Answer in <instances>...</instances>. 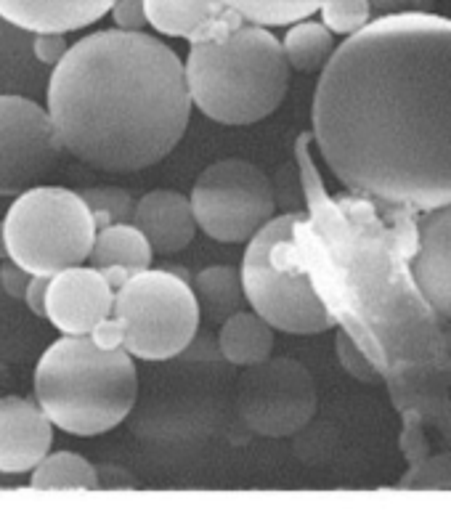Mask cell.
<instances>
[{"label":"cell","mask_w":451,"mask_h":512,"mask_svg":"<svg viewBox=\"0 0 451 512\" xmlns=\"http://www.w3.org/2000/svg\"><path fill=\"white\" fill-rule=\"evenodd\" d=\"M91 340L99 348H123V332H120V324L112 319V314L96 324V329L91 332Z\"/></svg>","instance_id":"32"},{"label":"cell","mask_w":451,"mask_h":512,"mask_svg":"<svg viewBox=\"0 0 451 512\" xmlns=\"http://www.w3.org/2000/svg\"><path fill=\"white\" fill-rule=\"evenodd\" d=\"M46 290H48V276H30L27 290H24V303L30 306V311L40 319H46Z\"/></svg>","instance_id":"31"},{"label":"cell","mask_w":451,"mask_h":512,"mask_svg":"<svg viewBox=\"0 0 451 512\" xmlns=\"http://www.w3.org/2000/svg\"><path fill=\"white\" fill-rule=\"evenodd\" d=\"M239 383V414L260 436L284 438L303 430L316 414L314 377L295 359L260 361Z\"/></svg>","instance_id":"10"},{"label":"cell","mask_w":451,"mask_h":512,"mask_svg":"<svg viewBox=\"0 0 451 512\" xmlns=\"http://www.w3.org/2000/svg\"><path fill=\"white\" fill-rule=\"evenodd\" d=\"M231 11H237L247 24L260 27H290L314 16L322 6V0H223Z\"/></svg>","instance_id":"23"},{"label":"cell","mask_w":451,"mask_h":512,"mask_svg":"<svg viewBox=\"0 0 451 512\" xmlns=\"http://www.w3.org/2000/svg\"><path fill=\"white\" fill-rule=\"evenodd\" d=\"M144 8L154 32L189 43L226 38L245 24L223 0H144Z\"/></svg>","instance_id":"15"},{"label":"cell","mask_w":451,"mask_h":512,"mask_svg":"<svg viewBox=\"0 0 451 512\" xmlns=\"http://www.w3.org/2000/svg\"><path fill=\"white\" fill-rule=\"evenodd\" d=\"M162 268H165V271H170V274L181 276L184 282H192V276H189V271H186V268H181V266H162Z\"/></svg>","instance_id":"35"},{"label":"cell","mask_w":451,"mask_h":512,"mask_svg":"<svg viewBox=\"0 0 451 512\" xmlns=\"http://www.w3.org/2000/svg\"><path fill=\"white\" fill-rule=\"evenodd\" d=\"M67 51L69 43L64 38V32H35V56H38V62L56 67Z\"/></svg>","instance_id":"29"},{"label":"cell","mask_w":451,"mask_h":512,"mask_svg":"<svg viewBox=\"0 0 451 512\" xmlns=\"http://www.w3.org/2000/svg\"><path fill=\"white\" fill-rule=\"evenodd\" d=\"M109 14H112V22H115L117 30H144L149 24L144 0H115Z\"/></svg>","instance_id":"28"},{"label":"cell","mask_w":451,"mask_h":512,"mask_svg":"<svg viewBox=\"0 0 451 512\" xmlns=\"http://www.w3.org/2000/svg\"><path fill=\"white\" fill-rule=\"evenodd\" d=\"M133 226L157 255H176L192 245L197 234L192 202L189 197L170 189L149 192L136 202L133 210Z\"/></svg>","instance_id":"16"},{"label":"cell","mask_w":451,"mask_h":512,"mask_svg":"<svg viewBox=\"0 0 451 512\" xmlns=\"http://www.w3.org/2000/svg\"><path fill=\"white\" fill-rule=\"evenodd\" d=\"M77 194L83 197V202L91 210L96 231L112 226V223H133L136 202L120 186H88Z\"/></svg>","instance_id":"24"},{"label":"cell","mask_w":451,"mask_h":512,"mask_svg":"<svg viewBox=\"0 0 451 512\" xmlns=\"http://www.w3.org/2000/svg\"><path fill=\"white\" fill-rule=\"evenodd\" d=\"M335 351L337 359H340V367H343L353 380H359V383L367 385H375L383 380L380 369L375 367V361L369 359L367 353H364V348H361L348 332H343V329H340L335 337Z\"/></svg>","instance_id":"27"},{"label":"cell","mask_w":451,"mask_h":512,"mask_svg":"<svg viewBox=\"0 0 451 512\" xmlns=\"http://www.w3.org/2000/svg\"><path fill=\"white\" fill-rule=\"evenodd\" d=\"M335 35L324 27L322 22H314L311 16L290 24V30L282 40L284 59L290 69L311 75V72H322L329 56L335 54Z\"/></svg>","instance_id":"21"},{"label":"cell","mask_w":451,"mask_h":512,"mask_svg":"<svg viewBox=\"0 0 451 512\" xmlns=\"http://www.w3.org/2000/svg\"><path fill=\"white\" fill-rule=\"evenodd\" d=\"M218 348L231 367L247 369L266 361L274 351V327L255 311H239L221 324Z\"/></svg>","instance_id":"18"},{"label":"cell","mask_w":451,"mask_h":512,"mask_svg":"<svg viewBox=\"0 0 451 512\" xmlns=\"http://www.w3.org/2000/svg\"><path fill=\"white\" fill-rule=\"evenodd\" d=\"M30 486L32 489L51 491L101 489L96 467L85 457L75 454V451H56V454L48 451L46 457L40 459L35 470H32Z\"/></svg>","instance_id":"22"},{"label":"cell","mask_w":451,"mask_h":512,"mask_svg":"<svg viewBox=\"0 0 451 512\" xmlns=\"http://www.w3.org/2000/svg\"><path fill=\"white\" fill-rule=\"evenodd\" d=\"M115 306V290L99 268L72 266L48 276L46 319L62 335H91Z\"/></svg>","instance_id":"12"},{"label":"cell","mask_w":451,"mask_h":512,"mask_svg":"<svg viewBox=\"0 0 451 512\" xmlns=\"http://www.w3.org/2000/svg\"><path fill=\"white\" fill-rule=\"evenodd\" d=\"M189 202L199 231L223 245L247 242L276 213L271 178L239 157L218 160L202 170Z\"/></svg>","instance_id":"9"},{"label":"cell","mask_w":451,"mask_h":512,"mask_svg":"<svg viewBox=\"0 0 451 512\" xmlns=\"http://www.w3.org/2000/svg\"><path fill=\"white\" fill-rule=\"evenodd\" d=\"M192 282L165 268H144L115 292L112 319L120 324L123 348L133 359L160 364L184 351L199 329Z\"/></svg>","instance_id":"8"},{"label":"cell","mask_w":451,"mask_h":512,"mask_svg":"<svg viewBox=\"0 0 451 512\" xmlns=\"http://www.w3.org/2000/svg\"><path fill=\"white\" fill-rule=\"evenodd\" d=\"M35 401L69 436H101L136 409L138 369L125 348H99L91 335H64L35 367Z\"/></svg>","instance_id":"5"},{"label":"cell","mask_w":451,"mask_h":512,"mask_svg":"<svg viewBox=\"0 0 451 512\" xmlns=\"http://www.w3.org/2000/svg\"><path fill=\"white\" fill-rule=\"evenodd\" d=\"M62 152L48 109L24 96H0V197L38 186Z\"/></svg>","instance_id":"11"},{"label":"cell","mask_w":451,"mask_h":512,"mask_svg":"<svg viewBox=\"0 0 451 512\" xmlns=\"http://www.w3.org/2000/svg\"><path fill=\"white\" fill-rule=\"evenodd\" d=\"M414 229L417 247L409 263L414 284L428 306L451 321V205L425 210Z\"/></svg>","instance_id":"13"},{"label":"cell","mask_w":451,"mask_h":512,"mask_svg":"<svg viewBox=\"0 0 451 512\" xmlns=\"http://www.w3.org/2000/svg\"><path fill=\"white\" fill-rule=\"evenodd\" d=\"M115 0H0V19L27 32H77L109 14Z\"/></svg>","instance_id":"17"},{"label":"cell","mask_w":451,"mask_h":512,"mask_svg":"<svg viewBox=\"0 0 451 512\" xmlns=\"http://www.w3.org/2000/svg\"><path fill=\"white\" fill-rule=\"evenodd\" d=\"M8 258L30 276H54L88 260L96 223L77 192L64 186H32L16 194L3 218Z\"/></svg>","instance_id":"7"},{"label":"cell","mask_w":451,"mask_h":512,"mask_svg":"<svg viewBox=\"0 0 451 512\" xmlns=\"http://www.w3.org/2000/svg\"><path fill=\"white\" fill-rule=\"evenodd\" d=\"M398 489H451V451L425 457L409 467V473L398 481Z\"/></svg>","instance_id":"26"},{"label":"cell","mask_w":451,"mask_h":512,"mask_svg":"<svg viewBox=\"0 0 451 512\" xmlns=\"http://www.w3.org/2000/svg\"><path fill=\"white\" fill-rule=\"evenodd\" d=\"M298 138L306 213L295 223L314 290L335 324L364 348L404 414V428L436 425L451 441V321L422 298L412 276V213L324 192Z\"/></svg>","instance_id":"2"},{"label":"cell","mask_w":451,"mask_h":512,"mask_svg":"<svg viewBox=\"0 0 451 512\" xmlns=\"http://www.w3.org/2000/svg\"><path fill=\"white\" fill-rule=\"evenodd\" d=\"M197 295L199 314L213 324H223L229 316L247 308V295L242 287V274L237 266H207L192 284Z\"/></svg>","instance_id":"20"},{"label":"cell","mask_w":451,"mask_h":512,"mask_svg":"<svg viewBox=\"0 0 451 512\" xmlns=\"http://www.w3.org/2000/svg\"><path fill=\"white\" fill-rule=\"evenodd\" d=\"M311 120L348 194L409 213L451 205V19L398 11L348 35Z\"/></svg>","instance_id":"1"},{"label":"cell","mask_w":451,"mask_h":512,"mask_svg":"<svg viewBox=\"0 0 451 512\" xmlns=\"http://www.w3.org/2000/svg\"><path fill=\"white\" fill-rule=\"evenodd\" d=\"M48 117L64 152L91 168H152L192 120L184 62L144 30L91 32L54 67Z\"/></svg>","instance_id":"3"},{"label":"cell","mask_w":451,"mask_h":512,"mask_svg":"<svg viewBox=\"0 0 451 512\" xmlns=\"http://www.w3.org/2000/svg\"><path fill=\"white\" fill-rule=\"evenodd\" d=\"M152 258V247L133 223H112V226L96 231V239H93V247L85 263L99 268V271L109 266H120L133 276L144 268H152Z\"/></svg>","instance_id":"19"},{"label":"cell","mask_w":451,"mask_h":512,"mask_svg":"<svg viewBox=\"0 0 451 512\" xmlns=\"http://www.w3.org/2000/svg\"><path fill=\"white\" fill-rule=\"evenodd\" d=\"M8 385H11V375H8V369L0 364V396H6Z\"/></svg>","instance_id":"34"},{"label":"cell","mask_w":451,"mask_h":512,"mask_svg":"<svg viewBox=\"0 0 451 512\" xmlns=\"http://www.w3.org/2000/svg\"><path fill=\"white\" fill-rule=\"evenodd\" d=\"M282 40L260 24L226 38L192 43L184 62L192 107L221 125H255L274 115L290 91Z\"/></svg>","instance_id":"4"},{"label":"cell","mask_w":451,"mask_h":512,"mask_svg":"<svg viewBox=\"0 0 451 512\" xmlns=\"http://www.w3.org/2000/svg\"><path fill=\"white\" fill-rule=\"evenodd\" d=\"M27 282H30V274L19 263L6 258V263L0 266V290L11 295L14 300H22L24 290H27Z\"/></svg>","instance_id":"30"},{"label":"cell","mask_w":451,"mask_h":512,"mask_svg":"<svg viewBox=\"0 0 451 512\" xmlns=\"http://www.w3.org/2000/svg\"><path fill=\"white\" fill-rule=\"evenodd\" d=\"M319 14H322V24L332 35H345V38L372 22L369 0H322Z\"/></svg>","instance_id":"25"},{"label":"cell","mask_w":451,"mask_h":512,"mask_svg":"<svg viewBox=\"0 0 451 512\" xmlns=\"http://www.w3.org/2000/svg\"><path fill=\"white\" fill-rule=\"evenodd\" d=\"M54 446V425L35 398L0 396V473H32Z\"/></svg>","instance_id":"14"},{"label":"cell","mask_w":451,"mask_h":512,"mask_svg":"<svg viewBox=\"0 0 451 512\" xmlns=\"http://www.w3.org/2000/svg\"><path fill=\"white\" fill-rule=\"evenodd\" d=\"M303 213H282L263 223L247 239L239 274L247 306L260 319L287 335H322L337 324L314 290L295 242V223Z\"/></svg>","instance_id":"6"},{"label":"cell","mask_w":451,"mask_h":512,"mask_svg":"<svg viewBox=\"0 0 451 512\" xmlns=\"http://www.w3.org/2000/svg\"><path fill=\"white\" fill-rule=\"evenodd\" d=\"M8 258V250H6V239H3V221H0V260Z\"/></svg>","instance_id":"36"},{"label":"cell","mask_w":451,"mask_h":512,"mask_svg":"<svg viewBox=\"0 0 451 512\" xmlns=\"http://www.w3.org/2000/svg\"><path fill=\"white\" fill-rule=\"evenodd\" d=\"M372 14L385 16V14H398V11H409L414 6V0H369Z\"/></svg>","instance_id":"33"}]
</instances>
